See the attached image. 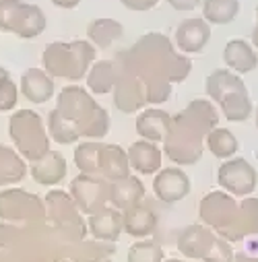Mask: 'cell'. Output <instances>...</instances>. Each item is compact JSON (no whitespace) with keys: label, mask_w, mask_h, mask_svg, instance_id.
I'll list each match as a JSON object with an SVG mask.
<instances>
[{"label":"cell","mask_w":258,"mask_h":262,"mask_svg":"<svg viewBox=\"0 0 258 262\" xmlns=\"http://www.w3.org/2000/svg\"><path fill=\"white\" fill-rule=\"evenodd\" d=\"M118 60H122L133 73H137L145 85L155 81H184L192 69L190 58L178 52L171 39L157 31L139 37V41L128 52L118 54Z\"/></svg>","instance_id":"6da1fadb"},{"label":"cell","mask_w":258,"mask_h":262,"mask_svg":"<svg viewBox=\"0 0 258 262\" xmlns=\"http://www.w3.org/2000/svg\"><path fill=\"white\" fill-rule=\"evenodd\" d=\"M217 112L211 99H195L184 112L171 118L169 130L163 139L165 155L180 165L197 163L203 155V143L213 128H217Z\"/></svg>","instance_id":"7a4b0ae2"},{"label":"cell","mask_w":258,"mask_h":262,"mask_svg":"<svg viewBox=\"0 0 258 262\" xmlns=\"http://www.w3.org/2000/svg\"><path fill=\"white\" fill-rule=\"evenodd\" d=\"M64 120H69L81 137L103 139L110 128L107 112L91 97V93L79 85L64 87L54 107Z\"/></svg>","instance_id":"3957f363"},{"label":"cell","mask_w":258,"mask_h":262,"mask_svg":"<svg viewBox=\"0 0 258 262\" xmlns=\"http://www.w3.org/2000/svg\"><path fill=\"white\" fill-rule=\"evenodd\" d=\"M97 48L89 39L52 41L44 50V71L52 79L81 81L87 77L91 64L95 62Z\"/></svg>","instance_id":"277c9868"},{"label":"cell","mask_w":258,"mask_h":262,"mask_svg":"<svg viewBox=\"0 0 258 262\" xmlns=\"http://www.w3.org/2000/svg\"><path fill=\"white\" fill-rule=\"evenodd\" d=\"M9 130H11L13 143L17 145V151L27 161L35 163L50 153L48 128L44 126V120L35 112L21 110V112L13 114L11 122H9Z\"/></svg>","instance_id":"5b68a950"},{"label":"cell","mask_w":258,"mask_h":262,"mask_svg":"<svg viewBox=\"0 0 258 262\" xmlns=\"http://www.w3.org/2000/svg\"><path fill=\"white\" fill-rule=\"evenodd\" d=\"M46 23V15L37 5L23 0H0V31L31 39L44 33Z\"/></svg>","instance_id":"8992f818"},{"label":"cell","mask_w":258,"mask_h":262,"mask_svg":"<svg viewBox=\"0 0 258 262\" xmlns=\"http://www.w3.org/2000/svg\"><path fill=\"white\" fill-rule=\"evenodd\" d=\"M71 196L81 213L93 215L110 203V182L99 176L79 173L71 182Z\"/></svg>","instance_id":"52a82bcc"},{"label":"cell","mask_w":258,"mask_h":262,"mask_svg":"<svg viewBox=\"0 0 258 262\" xmlns=\"http://www.w3.org/2000/svg\"><path fill=\"white\" fill-rule=\"evenodd\" d=\"M217 180L227 194L246 199L258 186V171L248 159L231 157V159H225V163H221L217 171Z\"/></svg>","instance_id":"ba28073f"},{"label":"cell","mask_w":258,"mask_h":262,"mask_svg":"<svg viewBox=\"0 0 258 262\" xmlns=\"http://www.w3.org/2000/svg\"><path fill=\"white\" fill-rule=\"evenodd\" d=\"M46 205H48V213L50 217L54 219V223L67 231L69 237L73 239H81L85 235V219H83V213L79 211V207L75 205L73 196L62 192V190H54L48 194L46 199Z\"/></svg>","instance_id":"9c48e42d"},{"label":"cell","mask_w":258,"mask_h":262,"mask_svg":"<svg viewBox=\"0 0 258 262\" xmlns=\"http://www.w3.org/2000/svg\"><path fill=\"white\" fill-rule=\"evenodd\" d=\"M116 67H118V79L114 85V105L124 114L143 110L147 103L145 83L122 60H116Z\"/></svg>","instance_id":"30bf717a"},{"label":"cell","mask_w":258,"mask_h":262,"mask_svg":"<svg viewBox=\"0 0 258 262\" xmlns=\"http://www.w3.org/2000/svg\"><path fill=\"white\" fill-rule=\"evenodd\" d=\"M235 215H238V201L233 199L231 194H227V192L215 190V192H209L205 199L201 201L203 225L211 227L217 235L221 231H225L233 223Z\"/></svg>","instance_id":"8fae6325"},{"label":"cell","mask_w":258,"mask_h":262,"mask_svg":"<svg viewBox=\"0 0 258 262\" xmlns=\"http://www.w3.org/2000/svg\"><path fill=\"white\" fill-rule=\"evenodd\" d=\"M153 192L155 196L165 203V205H174L184 201L188 192H190V178L188 173L178 167V165H169L157 171L155 180H153Z\"/></svg>","instance_id":"7c38bea8"},{"label":"cell","mask_w":258,"mask_h":262,"mask_svg":"<svg viewBox=\"0 0 258 262\" xmlns=\"http://www.w3.org/2000/svg\"><path fill=\"white\" fill-rule=\"evenodd\" d=\"M44 203L25 190H7L0 194V217L9 219H39L44 217Z\"/></svg>","instance_id":"4fadbf2b"},{"label":"cell","mask_w":258,"mask_h":262,"mask_svg":"<svg viewBox=\"0 0 258 262\" xmlns=\"http://www.w3.org/2000/svg\"><path fill=\"white\" fill-rule=\"evenodd\" d=\"M211 39V25L203 17L184 19L176 27V48L182 54H201Z\"/></svg>","instance_id":"5bb4252c"},{"label":"cell","mask_w":258,"mask_h":262,"mask_svg":"<svg viewBox=\"0 0 258 262\" xmlns=\"http://www.w3.org/2000/svg\"><path fill=\"white\" fill-rule=\"evenodd\" d=\"M256 233H258V199L256 196H246V199L238 203V215L233 223L225 231H221L219 237L231 244V242H240Z\"/></svg>","instance_id":"9a60e30c"},{"label":"cell","mask_w":258,"mask_h":262,"mask_svg":"<svg viewBox=\"0 0 258 262\" xmlns=\"http://www.w3.org/2000/svg\"><path fill=\"white\" fill-rule=\"evenodd\" d=\"M217 233L207 227V225H190L180 233L178 248L184 256L195 258V260H205L211 252V248L217 242Z\"/></svg>","instance_id":"2e32d148"},{"label":"cell","mask_w":258,"mask_h":262,"mask_svg":"<svg viewBox=\"0 0 258 262\" xmlns=\"http://www.w3.org/2000/svg\"><path fill=\"white\" fill-rule=\"evenodd\" d=\"M97 176L107 182L131 176V163H128L126 151L118 145H101L97 157Z\"/></svg>","instance_id":"e0dca14e"},{"label":"cell","mask_w":258,"mask_h":262,"mask_svg":"<svg viewBox=\"0 0 258 262\" xmlns=\"http://www.w3.org/2000/svg\"><path fill=\"white\" fill-rule=\"evenodd\" d=\"M145 199V184L137 176H126L122 180L110 182V205L118 211H126Z\"/></svg>","instance_id":"ac0fdd59"},{"label":"cell","mask_w":258,"mask_h":262,"mask_svg":"<svg viewBox=\"0 0 258 262\" xmlns=\"http://www.w3.org/2000/svg\"><path fill=\"white\" fill-rule=\"evenodd\" d=\"M223 62L231 73L246 75L258 67V52L246 39H229L223 48Z\"/></svg>","instance_id":"d6986e66"},{"label":"cell","mask_w":258,"mask_h":262,"mask_svg":"<svg viewBox=\"0 0 258 262\" xmlns=\"http://www.w3.org/2000/svg\"><path fill=\"white\" fill-rule=\"evenodd\" d=\"M89 231L95 239L99 242H116L120 237V233L124 231V225H122V211L114 209V207H105L93 215H89Z\"/></svg>","instance_id":"ffe728a7"},{"label":"cell","mask_w":258,"mask_h":262,"mask_svg":"<svg viewBox=\"0 0 258 262\" xmlns=\"http://www.w3.org/2000/svg\"><path fill=\"white\" fill-rule=\"evenodd\" d=\"M126 155H128L131 169H135L139 173L149 176V173H155V171L161 169V157H163V153L151 141H143L141 139V141L133 143L131 149L126 151Z\"/></svg>","instance_id":"44dd1931"},{"label":"cell","mask_w":258,"mask_h":262,"mask_svg":"<svg viewBox=\"0 0 258 262\" xmlns=\"http://www.w3.org/2000/svg\"><path fill=\"white\" fill-rule=\"evenodd\" d=\"M122 225L124 231L133 237H147L157 227V215L151 207L139 203L122 213Z\"/></svg>","instance_id":"7402d4cb"},{"label":"cell","mask_w":258,"mask_h":262,"mask_svg":"<svg viewBox=\"0 0 258 262\" xmlns=\"http://www.w3.org/2000/svg\"><path fill=\"white\" fill-rule=\"evenodd\" d=\"M21 93L31 103H46L54 95V79L44 69H27L21 77Z\"/></svg>","instance_id":"603a6c76"},{"label":"cell","mask_w":258,"mask_h":262,"mask_svg":"<svg viewBox=\"0 0 258 262\" xmlns=\"http://www.w3.org/2000/svg\"><path fill=\"white\" fill-rule=\"evenodd\" d=\"M171 124V116L163 110H143L137 116V133L143 137V141L151 143H163L167 130Z\"/></svg>","instance_id":"cb8c5ba5"},{"label":"cell","mask_w":258,"mask_h":262,"mask_svg":"<svg viewBox=\"0 0 258 262\" xmlns=\"http://www.w3.org/2000/svg\"><path fill=\"white\" fill-rule=\"evenodd\" d=\"M67 159L62 157V153L58 151H50L46 157H41L39 161L31 163V176L37 184L44 186H56L67 178Z\"/></svg>","instance_id":"d4e9b609"},{"label":"cell","mask_w":258,"mask_h":262,"mask_svg":"<svg viewBox=\"0 0 258 262\" xmlns=\"http://www.w3.org/2000/svg\"><path fill=\"white\" fill-rule=\"evenodd\" d=\"M124 35V27L120 21L116 19H107V17H101V19H93L87 27V37L89 41L99 48V50H107L112 48L120 37Z\"/></svg>","instance_id":"484cf974"},{"label":"cell","mask_w":258,"mask_h":262,"mask_svg":"<svg viewBox=\"0 0 258 262\" xmlns=\"http://www.w3.org/2000/svg\"><path fill=\"white\" fill-rule=\"evenodd\" d=\"M217 103H219L221 112L225 114V118H227L229 122H244V120H248V118L252 116V110H254L248 87L223 95Z\"/></svg>","instance_id":"4316f807"},{"label":"cell","mask_w":258,"mask_h":262,"mask_svg":"<svg viewBox=\"0 0 258 262\" xmlns=\"http://www.w3.org/2000/svg\"><path fill=\"white\" fill-rule=\"evenodd\" d=\"M116 79H118V67L116 64L110 62V60H99V62L91 64V69L87 73V87L93 93L103 95V93L114 91Z\"/></svg>","instance_id":"83f0119b"},{"label":"cell","mask_w":258,"mask_h":262,"mask_svg":"<svg viewBox=\"0 0 258 262\" xmlns=\"http://www.w3.org/2000/svg\"><path fill=\"white\" fill-rule=\"evenodd\" d=\"M207 95L211 101H219L223 95L238 91V89H246V83L242 81L240 75L231 73L229 69H219L215 73H211L207 77Z\"/></svg>","instance_id":"f1b7e54d"},{"label":"cell","mask_w":258,"mask_h":262,"mask_svg":"<svg viewBox=\"0 0 258 262\" xmlns=\"http://www.w3.org/2000/svg\"><path fill=\"white\" fill-rule=\"evenodd\" d=\"M203 19L209 25H227L240 13V0H203Z\"/></svg>","instance_id":"f546056e"},{"label":"cell","mask_w":258,"mask_h":262,"mask_svg":"<svg viewBox=\"0 0 258 262\" xmlns=\"http://www.w3.org/2000/svg\"><path fill=\"white\" fill-rule=\"evenodd\" d=\"M25 171L27 167H25L23 157L17 151L0 145V186L21 182L25 178Z\"/></svg>","instance_id":"4dcf8cb0"},{"label":"cell","mask_w":258,"mask_h":262,"mask_svg":"<svg viewBox=\"0 0 258 262\" xmlns=\"http://www.w3.org/2000/svg\"><path fill=\"white\" fill-rule=\"evenodd\" d=\"M205 143H207L209 151L217 159H223V161L231 159L238 153V149H240V143H238L235 135L231 133V130H227V128H213L211 133L207 135Z\"/></svg>","instance_id":"1f68e13d"},{"label":"cell","mask_w":258,"mask_h":262,"mask_svg":"<svg viewBox=\"0 0 258 262\" xmlns=\"http://www.w3.org/2000/svg\"><path fill=\"white\" fill-rule=\"evenodd\" d=\"M48 135H50V139H54L60 145H71L81 139L77 128L69 120H64L56 110H52L50 118H48Z\"/></svg>","instance_id":"d6a6232c"},{"label":"cell","mask_w":258,"mask_h":262,"mask_svg":"<svg viewBox=\"0 0 258 262\" xmlns=\"http://www.w3.org/2000/svg\"><path fill=\"white\" fill-rule=\"evenodd\" d=\"M99 147L101 143H81L75 149V163L81 173L87 176H97V157H99Z\"/></svg>","instance_id":"836d02e7"},{"label":"cell","mask_w":258,"mask_h":262,"mask_svg":"<svg viewBox=\"0 0 258 262\" xmlns=\"http://www.w3.org/2000/svg\"><path fill=\"white\" fill-rule=\"evenodd\" d=\"M114 248L107 242H81L79 250L75 252V260L77 262H101V260H110Z\"/></svg>","instance_id":"e575fe53"},{"label":"cell","mask_w":258,"mask_h":262,"mask_svg":"<svg viewBox=\"0 0 258 262\" xmlns=\"http://www.w3.org/2000/svg\"><path fill=\"white\" fill-rule=\"evenodd\" d=\"M128 262H163V250L151 239L137 242L128 250Z\"/></svg>","instance_id":"d590c367"},{"label":"cell","mask_w":258,"mask_h":262,"mask_svg":"<svg viewBox=\"0 0 258 262\" xmlns=\"http://www.w3.org/2000/svg\"><path fill=\"white\" fill-rule=\"evenodd\" d=\"M17 99H19V89H17L15 81L0 67V112L13 110L17 105Z\"/></svg>","instance_id":"8d00e7d4"},{"label":"cell","mask_w":258,"mask_h":262,"mask_svg":"<svg viewBox=\"0 0 258 262\" xmlns=\"http://www.w3.org/2000/svg\"><path fill=\"white\" fill-rule=\"evenodd\" d=\"M233 250H231V244L225 242L223 237H217L215 246L211 248L209 256L203 260V262H233Z\"/></svg>","instance_id":"74e56055"},{"label":"cell","mask_w":258,"mask_h":262,"mask_svg":"<svg viewBox=\"0 0 258 262\" xmlns=\"http://www.w3.org/2000/svg\"><path fill=\"white\" fill-rule=\"evenodd\" d=\"M122 5L126 9H131V11H149V9H155L159 5V0H122Z\"/></svg>","instance_id":"f35d334b"},{"label":"cell","mask_w":258,"mask_h":262,"mask_svg":"<svg viewBox=\"0 0 258 262\" xmlns=\"http://www.w3.org/2000/svg\"><path fill=\"white\" fill-rule=\"evenodd\" d=\"M203 0H167V5L176 11H195L199 9V5Z\"/></svg>","instance_id":"ab89813d"},{"label":"cell","mask_w":258,"mask_h":262,"mask_svg":"<svg viewBox=\"0 0 258 262\" xmlns=\"http://www.w3.org/2000/svg\"><path fill=\"white\" fill-rule=\"evenodd\" d=\"M52 3L60 9H75V7H79L81 0H52Z\"/></svg>","instance_id":"60d3db41"},{"label":"cell","mask_w":258,"mask_h":262,"mask_svg":"<svg viewBox=\"0 0 258 262\" xmlns=\"http://www.w3.org/2000/svg\"><path fill=\"white\" fill-rule=\"evenodd\" d=\"M233 262H258V258H256V256H250V254L240 252V254H235V256H233Z\"/></svg>","instance_id":"b9f144b4"},{"label":"cell","mask_w":258,"mask_h":262,"mask_svg":"<svg viewBox=\"0 0 258 262\" xmlns=\"http://www.w3.org/2000/svg\"><path fill=\"white\" fill-rule=\"evenodd\" d=\"M252 46H254V48H256V52H258V21H256L254 31H252Z\"/></svg>","instance_id":"7bdbcfd3"},{"label":"cell","mask_w":258,"mask_h":262,"mask_svg":"<svg viewBox=\"0 0 258 262\" xmlns=\"http://www.w3.org/2000/svg\"><path fill=\"white\" fill-rule=\"evenodd\" d=\"M254 114H256V128H258V105H256V110H254Z\"/></svg>","instance_id":"ee69618b"},{"label":"cell","mask_w":258,"mask_h":262,"mask_svg":"<svg viewBox=\"0 0 258 262\" xmlns=\"http://www.w3.org/2000/svg\"><path fill=\"white\" fill-rule=\"evenodd\" d=\"M256 21H258V5H256Z\"/></svg>","instance_id":"f6af8a7d"},{"label":"cell","mask_w":258,"mask_h":262,"mask_svg":"<svg viewBox=\"0 0 258 262\" xmlns=\"http://www.w3.org/2000/svg\"><path fill=\"white\" fill-rule=\"evenodd\" d=\"M58 262H69V260H58Z\"/></svg>","instance_id":"bcb514c9"},{"label":"cell","mask_w":258,"mask_h":262,"mask_svg":"<svg viewBox=\"0 0 258 262\" xmlns=\"http://www.w3.org/2000/svg\"><path fill=\"white\" fill-rule=\"evenodd\" d=\"M169 262H180V260H169Z\"/></svg>","instance_id":"7dc6e473"},{"label":"cell","mask_w":258,"mask_h":262,"mask_svg":"<svg viewBox=\"0 0 258 262\" xmlns=\"http://www.w3.org/2000/svg\"><path fill=\"white\" fill-rule=\"evenodd\" d=\"M101 262H110V260H101Z\"/></svg>","instance_id":"c3c4849f"}]
</instances>
